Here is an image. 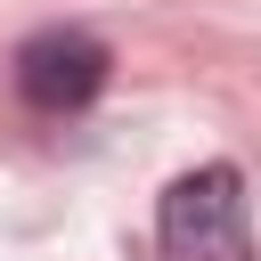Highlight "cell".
I'll return each mask as SVG.
<instances>
[{
	"mask_svg": "<svg viewBox=\"0 0 261 261\" xmlns=\"http://www.w3.org/2000/svg\"><path fill=\"white\" fill-rule=\"evenodd\" d=\"M155 237L171 261H253V220H245V179L228 163H196L163 188Z\"/></svg>",
	"mask_w": 261,
	"mask_h": 261,
	"instance_id": "6da1fadb",
	"label": "cell"
},
{
	"mask_svg": "<svg viewBox=\"0 0 261 261\" xmlns=\"http://www.w3.org/2000/svg\"><path fill=\"white\" fill-rule=\"evenodd\" d=\"M16 90H24L41 114H73V106H90V98L106 90V49H98L90 33L49 24V33H33V41L16 49Z\"/></svg>",
	"mask_w": 261,
	"mask_h": 261,
	"instance_id": "7a4b0ae2",
	"label": "cell"
}]
</instances>
